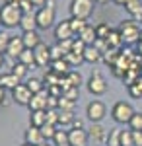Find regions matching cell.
Wrapping results in <instances>:
<instances>
[{
  "mask_svg": "<svg viewBox=\"0 0 142 146\" xmlns=\"http://www.w3.org/2000/svg\"><path fill=\"white\" fill-rule=\"evenodd\" d=\"M134 107H132L129 101H117L113 107H111V119L117 125H129V121L134 115Z\"/></svg>",
  "mask_w": 142,
  "mask_h": 146,
  "instance_id": "cell-4",
  "label": "cell"
},
{
  "mask_svg": "<svg viewBox=\"0 0 142 146\" xmlns=\"http://www.w3.org/2000/svg\"><path fill=\"white\" fill-rule=\"evenodd\" d=\"M105 146H121V129H109V136H107Z\"/></svg>",
  "mask_w": 142,
  "mask_h": 146,
  "instance_id": "cell-32",
  "label": "cell"
},
{
  "mask_svg": "<svg viewBox=\"0 0 142 146\" xmlns=\"http://www.w3.org/2000/svg\"><path fill=\"white\" fill-rule=\"evenodd\" d=\"M66 80H68V84L74 86V88H80V86L84 84V78H82V74H80L78 70H70V72L66 74Z\"/></svg>",
  "mask_w": 142,
  "mask_h": 146,
  "instance_id": "cell-28",
  "label": "cell"
},
{
  "mask_svg": "<svg viewBox=\"0 0 142 146\" xmlns=\"http://www.w3.org/2000/svg\"><path fill=\"white\" fill-rule=\"evenodd\" d=\"M8 98H6V90H4V88H2V86H0V105H8Z\"/></svg>",
  "mask_w": 142,
  "mask_h": 146,
  "instance_id": "cell-49",
  "label": "cell"
},
{
  "mask_svg": "<svg viewBox=\"0 0 142 146\" xmlns=\"http://www.w3.org/2000/svg\"><path fill=\"white\" fill-rule=\"evenodd\" d=\"M18 60H20L22 64H25L27 68L35 66V55H33V49H23V53L18 56Z\"/></svg>",
  "mask_w": 142,
  "mask_h": 146,
  "instance_id": "cell-26",
  "label": "cell"
},
{
  "mask_svg": "<svg viewBox=\"0 0 142 146\" xmlns=\"http://www.w3.org/2000/svg\"><path fill=\"white\" fill-rule=\"evenodd\" d=\"M129 94H131L132 98H142V76L129 86Z\"/></svg>",
  "mask_w": 142,
  "mask_h": 146,
  "instance_id": "cell-37",
  "label": "cell"
},
{
  "mask_svg": "<svg viewBox=\"0 0 142 146\" xmlns=\"http://www.w3.org/2000/svg\"><path fill=\"white\" fill-rule=\"evenodd\" d=\"M119 33L123 39V45H132V43H140L142 39V29L140 25L132 20H123L119 25Z\"/></svg>",
  "mask_w": 142,
  "mask_h": 146,
  "instance_id": "cell-3",
  "label": "cell"
},
{
  "mask_svg": "<svg viewBox=\"0 0 142 146\" xmlns=\"http://www.w3.org/2000/svg\"><path fill=\"white\" fill-rule=\"evenodd\" d=\"M55 146H60V144H68V131H64V127H58L55 133V138H53Z\"/></svg>",
  "mask_w": 142,
  "mask_h": 146,
  "instance_id": "cell-30",
  "label": "cell"
},
{
  "mask_svg": "<svg viewBox=\"0 0 142 146\" xmlns=\"http://www.w3.org/2000/svg\"><path fill=\"white\" fill-rule=\"evenodd\" d=\"M94 2H96V4H99V6H103V4H107L109 0H94Z\"/></svg>",
  "mask_w": 142,
  "mask_h": 146,
  "instance_id": "cell-51",
  "label": "cell"
},
{
  "mask_svg": "<svg viewBox=\"0 0 142 146\" xmlns=\"http://www.w3.org/2000/svg\"><path fill=\"white\" fill-rule=\"evenodd\" d=\"M105 115H107V107H105V103H103V101L92 100L86 105V117H88V121H92V123H101Z\"/></svg>",
  "mask_w": 142,
  "mask_h": 146,
  "instance_id": "cell-6",
  "label": "cell"
},
{
  "mask_svg": "<svg viewBox=\"0 0 142 146\" xmlns=\"http://www.w3.org/2000/svg\"><path fill=\"white\" fill-rule=\"evenodd\" d=\"M140 20H142V18H140Z\"/></svg>",
  "mask_w": 142,
  "mask_h": 146,
  "instance_id": "cell-58",
  "label": "cell"
},
{
  "mask_svg": "<svg viewBox=\"0 0 142 146\" xmlns=\"http://www.w3.org/2000/svg\"><path fill=\"white\" fill-rule=\"evenodd\" d=\"M129 129L131 131H142V111H136L129 121Z\"/></svg>",
  "mask_w": 142,
  "mask_h": 146,
  "instance_id": "cell-35",
  "label": "cell"
},
{
  "mask_svg": "<svg viewBox=\"0 0 142 146\" xmlns=\"http://www.w3.org/2000/svg\"><path fill=\"white\" fill-rule=\"evenodd\" d=\"M96 8L94 0H70V18H80L88 20Z\"/></svg>",
  "mask_w": 142,
  "mask_h": 146,
  "instance_id": "cell-5",
  "label": "cell"
},
{
  "mask_svg": "<svg viewBox=\"0 0 142 146\" xmlns=\"http://www.w3.org/2000/svg\"><path fill=\"white\" fill-rule=\"evenodd\" d=\"M4 2H10V4H20L22 0H4Z\"/></svg>",
  "mask_w": 142,
  "mask_h": 146,
  "instance_id": "cell-52",
  "label": "cell"
},
{
  "mask_svg": "<svg viewBox=\"0 0 142 146\" xmlns=\"http://www.w3.org/2000/svg\"><path fill=\"white\" fill-rule=\"evenodd\" d=\"M2 64H4V53H0V68H2Z\"/></svg>",
  "mask_w": 142,
  "mask_h": 146,
  "instance_id": "cell-53",
  "label": "cell"
},
{
  "mask_svg": "<svg viewBox=\"0 0 142 146\" xmlns=\"http://www.w3.org/2000/svg\"><path fill=\"white\" fill-rule=\"evenodd\" d=\"M0 25H2V23H0Z\"/></svg>",
  "mask_w": 142,
  "mask_h": 146,
  "instance_id": "cell-57",
  "label": "cell"
},
{
  "mask_svg": "<svg viewBox=\"0 0 142 146\" xmlns=\"http://www.w3.org/2000/svg\"><path fill=\"white\" fill-rule=\"evenodd\" d=\"M125 10L129 12L132 18H142V0H129L125 4Z\"/></svg>",
  "mask_w": 142,
  "mask_h": 146,
  "instance_id": "cell-23",
  "label": "cell"
},
{
  "mask_svg": "<svg viewBox=\"0 0 142 146\" xmlns=\"http://www.w3.org/2000/svg\"><path fill=\"white\" fill-rule=\"evenodd\" d=\"M96 33H98V39H107V35L111 33V27L109 23H99V25H96Z\"/></svg>",
  "mask_w": 142,
  "mask_h": 146,
  "instance_id": "cell-39",
  "label": "cell"
},
{
  "mask_svg": "<svg viewBox=\"0 0 142 146\" xmlns=\"http://www.w3.org/2000/svg\"><path fill=\"white\" fill-rule=\"evenodd\" d=\"M62 96L68 98V100H72V101H76L78 98H80V88H74V86H72V88H68V90L62 92Z\"/></svg>",
  "mask_w": 142,
  "mask_h": 146,
  "instance_id": "cell-44",
  "label": "cell"
},
{
  "mask_svg": "<svg viewBox=\"0 0 142 146\" xmlns=\"http://www.w3.org/2000/svg\"><path fill=\"white\" fill-rule=\"evenodd\" d=\"M88 136H90V140H94L96 144H107L109 131L101 123H92V127L88 129Z\"/></svg>",
  "mask_w": 142,
  "mask_h": 146,
  "instance_id": "cell-9",
  "label": "cell"
},
{
  "mask_svg": "<svg viewBox=\"0 0 142 146\" xmlns=\"http://www.w3.org/2000/svg\"><path fill=\"white\" fill-rule=\"evenodd\" d=\"M22 146H33V144H27V142H23V144Z\"/></svg>",
  "mask_w": 142,
  "mask_h": 146,
  "instance_id": "cell-54",
  "label": "cell"
},
{
  "mask_svg": "<svg viewBox=\"0 0 142 146\" xmlns=\"http://www.w3.org/2000/svg\"><path fill=\"white\" fill-rule=\"evenodd\" d=\"M60 82V76H56L53 70H45V76H43V84H45V88H51V86H56Z\"/></svg>",
  "mask_w": 142,
  "mask_h": 146,
  "instance_id": "cell-29",
  "label": "cell"
},
{
  "mask_svg": "<svg viewBox=\"0 0 142 146\" xmlns=\"http://www.w3.org/2000/svg\"><path fill=\"white\" fill-rule=\"evenodd\" d=\"M70 129H84V119H74L72 121V125H70Z\"/></svg>",
  "mask_w": 142,
  "mask_h": 146,
  "instance_id": "cell-47",
  "label": "cell"
},
{
  "mask_svg": "<svg viewBox=\"0 0 142 146\" xmlns=\"http://www.w3.org/2000/svg\"><path fill=\"white\" fill-rule=\"evenodd\" d=\"M88 25V20H80V18H70V27H72V31L74 35H80L82 33V29Z\"/></svg>",
  "mask_w": 142,
  "mask_h": 146,
  "instance_id": "cell-33",
  "label": "cell"
},
{
  "mask_svg": "<svg viewBox=\"0 0 142 146\" xmlns=\"http://www.w3.org/2000/svg\"><path fill=\"white\" fill-rule=\"evenodd\" d=\"M78 37H80V39H82V41H84L86 45H94V43L98 41V33H96V27L88 23L86 27L82 29V33L78 35Z\"/></svg>",
  "mask_w": 142,
  "mask_h": 146,
  "instance_id": "cell-20",
  "label": "cell"
},
{
  "mask_svg": "<svg viewBox=\"0 0 142 146\" xmlns=\"http://www.w3.org/2000/svg\"><path fill=\"white\" fill-rule=\"evenodd\" d=\"M18 6H20L22 14H33V12H35V6L31 4V0H22Z\"/></svg>",
  "mask_w": 142,
  "mask_h": 146,
  "instance_id": "cell-43",
  "label": "cell"
},
{
  "mask_svg": "<svg viewBox=\"0 0 142 146\" xmlns=\"http://www.w3.org/2000/svg\"><path fill=\"white\" fill-rule=\"evenodd\" d=\"M74 119H76V113L74 111H60L58 109V127H68L70 129V125H72Z\"/></svg>",
  "mask_w": 142,
  "mask_h": 146,
  "instance_id": "cell-24",
  "label": "cell"
},
{
  "mask_svg": "<svg viewBox=\"0 0 142 146\" xmlns=\"http://www.w3.org/2000/svg\"><path fill=\"white\" fill-rule=\"evenodd\" d=\"M18 84H22V80L18 78L16 74H12V72H2L0 74V86L4 88V90H14Z\"/></svg>",
  "mask_w": 142,
  "mask_h": 146,
  "instance_id": "cell-17",
  "label": "cell"
},
{
  "mask_svg": "<svg viewBox=\"0 0 142 146\" xmlns=\"http://www.w3.org/2000/svg\"><path fill=\"white\" fill-rule=\"evenodd\" d=\"M111 2H115V4H119V6H125L129 0H111Z\"/></svg>",
  "mask_w": 142,
  "mask_h": 146,
  "instance_id": "cell-50",
  "label": "cell"
},
{
  "mask_svg": "<svg viewBox=\"0 0 142 146\" xmlns=\"http://www.w3.org/2000/svg\"><path fill=\"white\" fill-rule=\"evenodd\" d=\"M23 49H25V45H23L22 35H20V37H10V43H8V49H6V55L18 60V56L23 53Z\"/></svg>",
  "mask_w": 142,
  "mask_h": 146,
  "instance_id": "cell-14",
  "label": "cell"
},
{
  "mask_svg": "<svg viewBox=\"0 0 142 146\" xmlns=\"http://www.w3.org/2000/svg\"><path fill=\"white\" fill-rule=\"evenodd\" d=\"M88 129H68V144L70 146H88Z\"/></svg>",
  "mask_w": 142,
  "mask_h": 146,
  "instance_id": "cell-11",
  "label": "cell"
},
{
  "mask_svg": "<svg viewBox=\"0 0 142 146\" xmlns=\"http://www.w3.org/2000/svg\"><path fill=\"white\" fill-rule=\"evenodd\" d=\"M23 142H27V144H33V146H39L47 142L41 135V129H37V127H29L25 133H23Z\"/></svg>",
  "mask_w": 142,
  "mask_h": 146,
  "instance_id": "cell-13",
  "label": "cell"
},
{
  "mask_svg": "<svg viewBox=\"0 0 142 146\" xmlns=\"http://www.w3.org/2000/svg\"><path fill=\"white\" fill-rule=\"evenodd\" d=\"M56 125H49V123H45L43 127H41V135H43L45 140H53L55 138V133H56Z\"/></svg>",
  "mask_w": 142,
  "mask_h": 146,
  "instance_id": "cell-34",
  "label": "cell"
},
{
  "mask_svg": "<svg viewBox=\"0 0 142 146\" xmlns=\"http://www.w3.org/2000/svg\"><path fill=\"white\" fill-rule=\"evenodd\" d=\"M33 94L29 92V88L25 86V84H18L14 90H12V100L14 103H18V105H29V101H31Z\"/></svg>",
  "mask_w": 142,
  "mask_h": 146,
  "instance_id": "cell-10",
  "label": "cell"
},
{
  "mask_svg": "<svg viewBox=\"0 0 142 146\" xmlns=\"http://www.w3.org/2000/svg\"><path fill=\"white\" fill-rule=\"evenodd\" d=\"M22 10L18 4H10V2H4L0 6V23L6 27V29H12V27H20V22H22Z\"/></svg>",
  "mask_w": 142,
  "mask_h": 146,
  "instance_id": "cell-1",
  "label": "cell"
},
{
  "mask_svg": "<svg viewBox=\"0 0 142 146\" xmlns=\"http://www.w3.org/2000/svg\"><path fill=\"white\" fill-rule=\"evenodd\" d=\"M101 56H103V53L99 51L96 45H88L86 51H84V62H99L101 60Z\"/></svg>",
  "mask_w": 142,
  "mask_h": 146,
  "instance_id": "cell-19",
  "label": "cell"
},
{
  "mask_svg": "<svg viewBox=\"0 0 142 146\" xmlns=\"http://www.w3.org/2000/svg\"><path fill=\"white\" fill-rule=\"evenodd\" d=\"M20 27H22V31H33V29H37V18H35V12H33V14H23L22 22H20Z\"/></svg>",
  "mask_w": 142,
  "mask_h": 146,
  "instance_id": "cell-21",
  "label": "cell"
},
{
  "mask_svg": "<svg viewBox=\"0 0 142 146\" xmlns=\"http://www.w3.org/2000/svg\"><path fill=\"white\" fill-rule=\"evenodd\" d=\"M27 70H29V68L25 66V64H22L20 60H16V62L12 64V70H10V72H12V74H16L20 80H23L25 76H27Z\"/></svg>",
  "mask_w": 142,
  "mask_h": 146,
  "instance_id": "cell-31",
  "label": "cell"
},
{
  "mask_svg": "<svg viewBox=\"0 0 142 146\" xmlns=\"http://www.w3.org/2000/svg\"><path fill=\"white\" fill-rule=\"evenodd\" d=\"M66 62L70 64V66H80L82 62H84V56L82 55H76V53H66Z\"/></svg>",
  "mask_w": 142,
  "mask_h": 146,
  "instance_id": "cell-38",
  "label": "cell"
},
{
  "mask_svg": "<svg viewBox=\"0 0 142 146\" xmlns=\"http://www.w3.org/2000/svg\"><path fill=\"white\" fill-rule=\"evenodd\" d=\"M22 39H23V45L25 49H35V47L41 43V35L37 29H33V31H23L22 33Z\"/></svg>",
  "mask_w": 142,
  "mask_h": 146,
  "instance_id": "cell-18",
  "label": "cell"
},
{
  "mask_svg": "<svg viewBox=\"0 0 142 146\" xmlns=\"http://www.w3.org/2000/svg\"><path fill=\"white\" fill-rule=\"evenodd\" d=\"M53 31H55L56 43H58V41H66V39H74V31H72V27H70V20L58 22Z\"/></svg>",
  "mask_w": 142,
  "mask_h": 146,
  "instance_id": "cell-12",
  "label": "cell"
},
{
  "mask_svg": "<svg viewBox=\"0 0 142 146\" xmlns=\"http://www.w3.org/2000/svg\"><path fill=\"white\" fill-rule=\"evenodd\" d=\"M35 18H37V29L41 31H47L51 27H55V22H56V8H55V2L49 0V4L39 8L35 12Z\"/></svg>",
  "mask_w": 142,
  "mask_h": 146,
  "instance_id": "cell-2",
  "label": "cell"
},
{
  "mask_svg": "<svg viewBox=\"0 0 142 146\" xmlns=\"http://www.w3.org/2000/svg\"><path fill=\"white\" fill-rule=\"evenodd\" d=\"M64 56H66V53L62 51V47L58 43L51 47V60H58V58H64Z\"/></svg>",
  "mask_w": 142,
  "mask_h": 146,
  "instance_id": "cell-41",
  "label": "cell"
},
{
  "mask_svg": "<svg viewBox=\"0 0 142 146\" xmlns=\"http://www.w3.org/2000/svg\"><path fill=\"white\" fill-rule=\"evenodd\" d=\"M25 86L29 88L31 94H39V92L45 90V84H43V80H41V78H27Z\"/></svg>",
  "mask_w": 142,
  "mask_h": 146,
  "instance_id": "cell-27",
  "label": "cell"
},
{
  "mask_svg": "<svg viewBox=\"0 0 142 146\" xmlns=\"http://www.w3.org/2000/svg\"><path fill=\"white\" fill-rule=\"evenodd\" d=\"M49 70H53L56 76H66L70 70H72V66L66 62V58H58V60H51V64H49Z\"/></svg>",
  "mask_w": 142,
  "mask_h": 146,
  "instance_id": "cell-16",
  "label": "cell"
},
{
  "mask_svg": "<svg viewBox=\"0 0 142 146\" xmlns=\"http://www.w3.org/2000/svg\"><path fill=\"white\" fill-rule=\"evenodd\" d=\"M8 43H10V35L6 33V31H0V53H6Z\"/></svg>",
  "mask_w": 142,
  "mask_h": 146,
  "instance_id": "cell-45",
  "label": "cell"
},
{
  "mask_svg": "<svg viewBox=\"0 0 142 146\" xmlns=\"http://www.w3.org/2000/svg\"><path fill=\"white\" fill-rule=\"evenodd\" d=\"M74 107H76V101L60 96V100H58V109H60V111H74Z\"/></svg>",
  "mask_w": 142,
  "mask_h": 146,
  "instance_id": "cell-36",
  "label": "cell"
},
{
  "mask_svg": "<svg viewBox=\"0 0 142 146\" xmlns=\"http://www.w3.org/2000/svg\"><path fill=\"white\" fill-rule=\"evenodd\" d=\"M47 98H49V92L43 90L39 94H33L31 101H29V111H41V109H47Z\"/></svg>",
  "mask_w": 142,
  "mask_h": 146,
  "instance_id": "cell-15",
  "label": "cell"
},
{
  "mask_svg": "<svg viewBox=\"0 0 142 146\" xmlns=\"http://www.w3.org/2000/svg\"><path fill=\"white\" fill-rule=\"evenodd\" d=\"M39 146H49V144H47V142H43V144H39Z\"/></svg>",
  "mask_w": 142,
  "mask_h": 146,
  "instance_id": "cell-55",
  "label": "cell"
},
{
  "mask_svg": "<svg viewBox=\"0 0 142 146\" xmlns=\"http://www.w3.org/2000/svg\"><path fill=\"white\" fill-rule=\"evenodd\" d=\"M33 55H35V66L45 68L51 64V47L45 45L43 41L33 49Z\"/></svg>",
  "mask_w": 142,
  "mask_h": 146,
  "instance_id": "cell-8",
  "label": "cell"
},
{
  "mask_svg": "<svg viewBox=\"0 0 142 146\" xmlns=\"http://www.w3.org/2000/svg\"><path fill=\"white\" fill-rule=\"evenodd\" d=\"M45 117L49 125H56L58 127V109H45Z\"/></svg>",
  "mask_w": 142,
  "mask_h": 146,
  "instance_id": "cell-40",
  "label": "cell"
},
{
  "mask_svg": "<svg viewBox=\"0 0 142 146\" xmlns=\"http://www.w3.org/2000/svg\"><path fill=\"white\" fill-rule=\"evenodd\" d=\"M107 47L109 49H119L121 45H123V39H121V33H119V29H111V33L107 35Z\"/></svg>",
  "mask_w": 142,
  "mask_h": 146,
  "instance_id": "cell-25",
  "label": "cell"
},
{
  "mask_svg": "<svg viewBox=\"0 0 142 146\" xmlns=\"http://www.w3.org/2000/svg\"><path fill=\"white\" fill-rule=\"evenodd\" d=\"M60 146H70V144H60Z\"/></svg>",
  "mask_w": 142,
  "mask_h": 146,
  "instance_id": "cell-56",
  "label": "cell"
},
{
  "mask_svg": "<svg viewBox=\"0 0 142 146\" xmlns=\"http://www.w3.org/2000/svg\"><path fill=\"white\" fill-rule=\"evenodd\" d=\"M45 123H47L45 109H41V111H29V127H37V129H41Z\"/></svg>",
  "mask_w": 142,
  "mask_h": 146,
  "instance_id": "cell-22",
  "label": "cell"
},
{
  "mask_svg": "<svg viewBox=\"0 0 142 146\" xmlns=\"http://www.w3.org/2000/svg\"><path fill=\"white\" fill-rule=\"evenodd\" d=\"M86 88L92 96H103L107 92V80L103 78L101 72H94L90 76V80L86 82Z\"/></svg>",
  "mask_w": 142,
  "mask_h": 146,
  "instance_id": "cell-7",
  "label": "cell"
},
{
  "mask_svg": "<svg viewBox=\"0 0 142 146\" xmlns=\"http://www.w3.org/2000/svg\"><path fill=\"white\" fill-rule=\"evenodd\" d=\"M31 4L35 6V10H39V8H43L49 4V0H31Z\"/></svg>",
  "mask_w": 142,
  "mask_h": 146,
  "instance_id": "cell-48",
  "label": "cell"
},
{
  "mask_svg": "<svg viewBox=\"0 0 142 146\" xmlns=\"http://www.w3.org/2000/svg\"><path fill=\"white\" fill-rule=\"evenodd\" d=\"M132 144L142 146V131H132Z\"/></svg>",
  "mask_w": 142,
  "mask_h": 146,
  "instance_id": "cell-46",
  "label": "cell"
},
{
  "mask_svg": "<svg viewBox=\"0 0 142 146\" xmlns=\"http://www.w3.org/2000/svg\"><path fill=\"white\" fill-rule=\"evenodd\" d=\"M121 146H134L132 144V131H121Z\"/></svg>",
  "mask_w": 142,
  "mask_h": 146,
  "instance_id": "cell-42",
  "label": "cell"
}]
</instances>
